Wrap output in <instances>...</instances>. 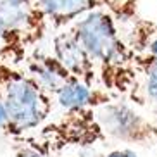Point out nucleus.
Instances as JSON below:
<instances>
[{
	"label": "nucleus",
	"instance_id": "1",
	"mask_svg": "<svg viewBox=\"0 0 157 157\" xmlns=\"http://www.w3.org/2000/svg\"><path fill=\"white\" fill-rule=\"evenodd\" d=\"M98 71L100 86L116 98L143 105L147 102L138 69V54L123 38L116 17L105 9L93 10L71 26Z\"/></svg>",
	"mask_w": 157,
	"mask_h": 157
},
{
	"label": "nucleus",
	"instance_id": "2",
	"mask_svg": "<svg viewBox=\"0 0 157 157\" xmlns=\"http://www.w3.org/2000/svg\"><path fill=\"white\" fill-rule=\"evenodd\" d=\"M0 102L9 123L5 135L26 136L40 129L54 111V97L47 93L26 71L0 60Z\"/></svg>",
	"mask_w": 157,
	"mask_h": 157
},
{
	"label": "nucleus",
	"instance_id": "3",
	"mask_svg": "<svg viewBox=\"0 0 157 157\" xmlns=\"http://www.w3.org/2000/svg\"><path fill=\"white\" fill-rule=\"evenodd\" d=\"M105 140L107 135L95 109H73L43 124L36 133L16 138V142L21 148L17 155L50 157L69 148H92Z\"/></svg>",
	"mask_w": 157,
	"mask_h": 157
},
{
	"label": "nucleus",
	"instance_id": "4",
	"mask_svg": "<svg viewBox=\"0 0 157 157\" xmlns=\"http://www.w3.org/2000/svg\"><path fill=\"white\" fill-rule=\"evenodd\" d=\"M97 117L107 138L117 142L150 145L157 142V124L135 111L128 102L116 98L105 105L95 109Z\"/></svg>",
	"mask_w": 157,
	"mask_h": 157
},
{
	"label": "nucleus",
	"instance_id": "5",
	"mask_svg": "<svg viewBox=\"0 0 157 157\" xmlns=\"http://www.w3.org/2000/svg\"><path fill=\"white\" fill-rule=\"evenodd\" d=\"M0 19L28 50H35L48 28L36 0H0Z\"/></svg>",
	"mask_w": 157,
	"mask_h": 157
},
{
	"label": "nucleus",
	"instance_id": "6",
	"mask_svg": "<svg viewBox=\"0 0 157 157\" xmlns=\"http://www.w3.org/2000/svg\"><path fill=\"white\" fill-rule=\"evenodd\" d=\"M52 52L76 79L88 86H100L97 66L71 28L54 35Z\"/></svg>",
	"mask_w": 157,
	"mask_h": 157
},
{
	"label": "nucleus",
	"instance_id": "7",
	"mask_svg": "<svg viewBox=\"0 0 157 157\" xmlns=\"http://www.w3.org/2000/svg\"><path fill=\"white\" fill-rule=\"evenodd\" d=\"M26 73L52 97H56L66 85L74 79V76L60 64L54 54H45L40 50L29 52L26 59Z\"/></svg>",
	"mask_w": 157,
	"mask_h": 157
},
{
	"label": "nucleus",
	"instance_id": "8",
	"mask_svg": "<svg viewBox=\"0 0 157 157\" xmlns=\"http://www.w3.org/2000/svg\"><path fill=\"white\" fill-rule=\"evenodd\" d=\"M36 4L56 29L74 24L93 10L104 9L102 0H36Z\"/></svg>",
	"mask_w": 157,
	"mask_h": 157
},
{
	"label": "nucleus",
	"instance_id": "9",
	"mask_svg": "<svg viewBox=\"0 0 157 157\" xmlns=\"http://www.w3.org/2000/svg\"><path fill=\"white\" fill-rule=\"evenodd\" d=\"M54 98L64 111L98 109V107L116 100L114 95L109 93L107 90H104L102 86H88L76 78L69 85H66Z\"/></svg>",
	"mask_w": 157,
	"mask_h": 157
},
{
	"label": "nucleus",
	"instance_id": "10",
	"mask_svg": "<svg viewBox=\"0 0 157 157\" xmlns=\"http://www.w3.org/2000/svg\"><path fill=\"white\" fill-rule=\"evenodd\" d=\"M128 43L138 56H148L157 59V24L136 16L131 21Z\"/></svg>",
	"mask_w": 157,
	"mask_h": 157
},
{
	"label": "nucleus",
	"instance_id": "11",
	"mask_svg": "<svg viewBox=\"0 0 157 157\" xmlns=\"http://www.w3.org/2000/svg\"><path fill=\"white\" fill-rule=\"evenodd\" d=\"M28 56H29V50L24 47V43L0 19V60L9 62L12 66H17L23 60L26 62Z\"/></svg>",
	"mask_w": 157,
	"mask_h": 157
},
{
	"label": "nucleus",
	"instance_id": "12",
	"mask_svg": "<svg viewBox=\"0 0 157 157\" xmlns=\"http://www.w3.org/2000/svg\"><path fill=\"white\" fill-rule=\"evenodd\" d=\"M136 62H138L145 97L157 105V59L148 56H138Z\"/></svg>",
	"mask_w": 157,
	"mask_h": 157
},
{
	"label": "nucleus",
	"instance_id": "13",
	"mask_svg": "<svg viewBox=\"0 0 157 157\" xmlns=\"http://www.w3.org/2000/svg\"><path fill=\"white\" fill-rule=\"evenodd\" d=\"M104 157H138V154L131 148H116L112 152L105 154Z\"/></svg>",
	"mask_w": 157,
	"mask_h": 157
},
{
	"label": "nucleus",
	"instance_id": "14",
	"mask_svg": "<svg viewBox=\"0 0 157 157\" xmlns=\"http://www.w3.org/2000/svg\"><path fill=\"white\" fill-rule=\"evenodd\" d=\"M7 123H9V117H7V112H5V107L2 105V102H0V131H4L7 129Z\"/></svg>",
	"mask_w": 157,
	"mask_h": 157
}]
</instances>
